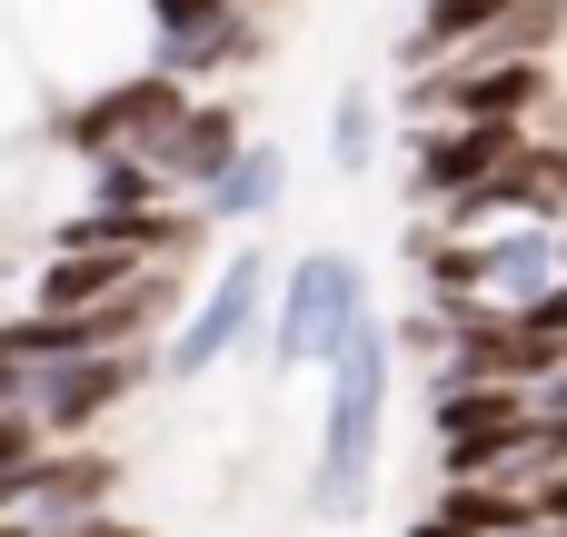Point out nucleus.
<instances>
[{
  "label": "nucleus",
  "mask_w": 567,
  "mask_h": 537,
  "mask_svg": "<svg viewBox=\"0 0 567 537\" xmlns=\"http://www.w3.org/2000/svg\"><path fill=\"white\" fill-rule=\"evenodd\" d=\"M389 359L399 339L379 319H359L329 349V409H319V468H309V508L319 518H359L379 488V438H389Z\"/></svg>",
  "instance_id": "f257e3e1"
},
{
  "label": "nucleus",
  "mask_w": 567,
  "mask_h": 537,
  "mask_svg": "<svg viewBox=\"0 0 567 537\" xmlns=\"http://www.w3.org/2000/svg\"><path fill=\"white\" fill-rule=\"evenodd\" d=\"M0 20L50 100H80V90L150 70V0H0Z\"/></svg>",
  "instance_id": "f03ea898"
},
{
  "label": "nucleus",
  "mask_w": 567,
  "mask_h": 537,
  "mask_svg": "<svg viewBox=\"0 0 567 537\" xmlns=\"http://www.w3.org/2000/svg\"><path fill=\"white\" fill-rule=\"evenodd\" d=\"M199 90L189 80H169V70H130V80H110V90H80V100H50V149H70V159H110V149H150L159 159V140L179 130V110H189Z\"/></svg>",
  "instance_id": "7ed1b4c3"
},
{
  "label": "nucleus",
  "mask_w": 567,
  "mask_h": 537,
  "mask_svg": "<svg viewBox=\"0 0 567 537\" xmlns=\"http://www.w3.org/2000/svg\"><path fill=\"white\" fill-rule=\"evenodd\" d=\"M150 379H159V349H70V359L20 369V409H30L50 438H90V428H100L110 409H130Z\"/></svg>",
  "instance_id": "20e7f679"
},
{
  "label": "nucleus",
  "mask_w": 567,
  "mask_h": 537,
  "mask_svg": "<svg viewBox=\"0 0 567 537\" xmlns=\"http://www.w3.org/2000/svg\"><path fill=\"white\" fill-rule=\"evenodd\" d=\"M359 319H369V269H359L349 249H309V259H289L269 349H279V369H329V349H339Z\"/></svg>",
  "instance_id": "39448f33"
},
{
  "label": "nucleus",
  "mask_w": 567,
  "mask_h": 537,
  "mask_svg": "<svg viewBox=\"0 0 567 537\" xmlns=\"http://www.w3.org/2000/svg\"><path fill=\"white\" fill-rule=\"evenodd\" d=\"M259 309H269V259H259V249H229V259H219V279H209V289L189 299V319L169 329L159 379H179V389H189V379H209L229 349H249V339H259Z\"/></svg>",
  "instance_id": "423d86ee"
},
{
  "label": "nucleus",
  "mask_w": 567,
  "mask_h": 537,
  "mask_svg": "<svg viewBox=\"0 0 567 537\" xmlns=\"http://www.w3.org/2000/svg\"><path fill=\"white\" fill-rule=\"evenodd\" d=\"M518 140H528L518 120H419V140H409V199L449 209V199H458V189H478Z\"/></svg>",
  "instance_id": "0eeeda50"
},
{
  "label": "nucleus",
  "mask_w": 567,
  "mask_h": 537,
  "mask_svg": "<svg viewBox=\"0 0 567 537\" xmlns=\"http://www.w3.org/2000/svg\"><path fill=\"white\" fill-rule=\"evenodd\" d=\"M110 488H120V458H110V448H90V438H50L40 468H30V488H20V518H40V528L60 537L70 518H90Z\"/></svg>",
  "instance_id": "6e6552de"
},
{
  "label": "nucleus",
  "mask_w": 567,
  "mask_h": 537,
  "mask_svg": "<svg viewBox=\"0 0 567 537\" xmlns=\"http://www.w3.org/2000/svg\"><path fill=\"white\" fill-rule=\"evenodd\" d=\"M249 149V120H239V100H189L179 110V130L159 140V179L179 189V199H199L229 159Z\"/></svg>",
  "instance_id": "1a4fd4ad"
},
{
  "label": "nucleus",
  "mask_w": 567,
  "mask_h": 537,
  "mask_svg": "<svg viewBox=\"0 0 567 537\" xmlns=\"http://www.w3.org/2000/svg\"><path fill=\"white\" fill-rule=\"evenodd\" d=\"M140 269H150V259H130V249H80V239H50V259L30 269V309H50V319H80V309L120 299Z\"/></svg>",
  "instance_id": "9d476101"
},
{
  "label": "nucleus",
  "mask_w": 567,
  "mask_h": 537,
  "mask_svg": "<svg viewBox=\"0 0 567 537\" xmlns=\"http://www.w3.org/2000/svg\"><path fill=\"white\" fill-rule=\"evenodd\" d=\"M558 279H567V249H558V229H548V219H508V229L488 239V279H478V299L518 319V309H528L538 289H558Z\"/></svg>",
  "instance_id": "9b49d317"
},
{
  "label": "nucleus",
  "mask_w": 567,
  "mask_h": 537,
  "mask_svg": "<svg viewBox=\"0 0 567 537\" xmlns=\"http://www.w3.org/2000/svg\"><path fill=\"white\" fill-rule=\"evenodd\" d=\"M279 199H289V149H269V140H249V149H239V159L199 189V209H209V219H229V229L269 219Z\"/></svg>",
  "instance_id": "f8f14e48"
},
{
  "label": "nucleus",
  "mask_w": 567,
  "mask_h": 537,
  "mask_svg": "<svg viewBox=\"0 0 567 537\" xmlns=\"http://www.w3.org/2000/svg\"><path fill=\"white\" fill-rule=\"evenodd\" d=\"M40 130H50V90H40V70L20 60V40L0 20V159H20Z\"/></svg>",
  "instance_id": "ddd939ff"
},
{
  "label": "nucleus",
  "mask_w": 567,
  "mask_h": 537,
  "mask_svg": "<svg viewBox=\"0 0 567 537\" xmlns=\"http://www.w3.org/2000/svg\"><path fill=\"white\" fill-rule=\"evenodd\" d=\"M80 189H90V209H159V199H179V189L159 179V159H150V149L80 159Z\"/></svg>",
  "instance_id": "4468645a"
},
{
  "label": "nucleus",
  "mask_w": 567,
  "mask_h": 537,
  "mask_svg": "<svg viewBox=\"0 0 567 537\" xmlns=\"http://www.w3.org/2000/svg\"><path fill=\"white\" fill-rule=\"evenodd\" d=\"M439 508H449L468 537H508L518 518H528V498H518L508 478H449V498H439Z\"/></svg>",
  "instance_id": "2eb2a0df"
},
{
  "label": "nucleus",
  "mask_w": 567,
  "mask_h": 537,
  "mask_svg": "<svg viewBox=\"0 0 567 537\" xmlns=\"http://www.w3.org/2000/svg\"><path fill=\"white\" fill-rule=\"evenodd\" d=\"M249 0H150V60L159 50H179V40H199V30H219V20H239Z\"/></svg>",
  "instance_id": "dca6fc26"
},
{
  "label": "nucleus",
  "mask_w": 567,
  "mask_h": 537,
  "mask_svg": "<svg viewBox=\"0 0 567 537\" xmlns=\"http://www.w3.org/2000/svg\"><path fill=\"white\" fill-rule=\"evenodd\" d=\"M40 448H50V428H40L30 409H0V508H20V488H30V468H40Z\"/></svg>",
  "instance_id": "f3484780"
},
{
  "label": "nucleus",
  "mask_w": 567,
  "mask_h": 537,
  "mask_svg": "<svg viewBox=\"0 0 567 537\" xmlns=\"http://www.w3.org/2000/svg\"><path fill=\"white\" fill-rule=\"evenodd\" d=\"M329 159H339L349 179H359V169L379 159V110H369L359 90H339V110H329Z\"/></svg>",
  "instance_id": "a211bd4d"
},
{
  "label": "nucleus",
  "mask_w": 567,
  "mask_h": 537,
  "mask_svg": "<svg viewBox=\"0 0 567 537\" xmlns=\"http://www.w3.org/2000/svg\"><path fill=\"white\" fill-rule=\"evenodd\" d=\"M518 329H528V339H548V349H567V279H558V289H538V299L518 309Z\"/></svg>",
  "instance_id": "6ab92c4d"
},
{
  "label": "nucleus",
  "mask_w": 567,
  "mask_h": 537,
  "mask_svg": "<svg viewBox=\"0 0 567 537\" xmlns=\"http://www.w3.org/2000/svg\"><path fill=\"white\" fill-rule=\"evenodd\" d=\"M60 537H150V528H140V518H110V508H90V518H70Z\"/></svg>",
  "instance_id": "aec40b11"
},
{
  "label": "nucleus",
  "mask_w": 567,
  "mask_h": 537,
  "mask_svg": "<svg viewBox=\"0 0 567 537\" xmlns=\"http://www.w3.org/2000/svg\"><path fill=\"white\" fill-rule=\"evenodd\" d=\"M409 537H468V528H458L449 508H429V518H419V528H409Z\"/></svg>",
  "instance_id": "412c9836"
},
{
  "label": "nucleus",
  "mask_w": 567,
  "mask_h": 537,
  "mask_svg": "<svg viewBox=\"0 0 567 537\" xmlns=\"http://www.w3.org/2000/svg\"><path fill=\"white\" fill-rule=\"evenodd\" d=\"M0 537H50L40 518H20V508H0Z\"/></svg>",
  "instance_id": "4be33fe9"
},
{
  "label": "nucleus",
  "mask_w": 567,
  "mask_h": 537,
  "mask_svg": "<svg viewBox=\"0 0 567 537\" xmlns=\"http://www.w3.org/2000/svg\"><path fill=\"white\" fill-rule=\"evenodd\" d=\"M0 199H10V159H0Z\"/></svg>",
  "instance_id": "5701e85b"
},
{
  "label": "nucleus",
  "mask_w": 567,
  "mask_h": 537,
  "mask_svg": "<svg viewBox=\"0 0 567 537\" xmlns=\"http://www.w3.org/2000/svg\"><path fill=\"white\" fill-rule=\"evenodd\" d=\"M249 10H269V0H249Z\"/></svg>",
  "instance_id": "b1692460"
},
{
  "label": "nucleus",
  "mask_w": 567,
  "mask_h": 537,
  "mask_svg": "<svg viewBox=\"0 0 567 537\" xmlns=\"http://www.w3.org/2000/svg\"><path fill=\"white\" fill-rule=\"evenodd\" d=\"M558 249H567V229H558Z\"/></svg>",
  "instance_id": "393cba45"
}]
</instances>
